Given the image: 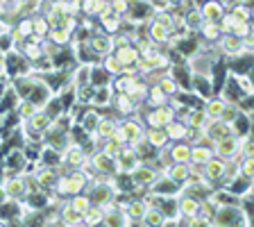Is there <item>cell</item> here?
Wrapping results in <instances>:
<instances>
[{
  "mask_svg": "<svg viewBox=\"0 0 254 227\" xmlns=\"http://www.w3.org/2000/svg\"><path fill=\"white\" fill-rule=\"evenodd\" d=\"M86 184H89V177H86L84 170L70 168L68 175L57 177V182H55L53 189L57 191L59 196H75V193H82V191L86 189Z\"/></svg>",
  "mask_w": 254,
  "mask_h": 227,
  "instance_id": "obj_1",
  "label": "cell"
},
{
  "mask_svg": "<svg viewBox=\"0 0 254 227\" xmlns=\"http://www.w3.org/2000/svg\"><path fill=\"white\" fill-rule=\"evenodd\" d=\"M138 71V75H152V73H161L164 69H168L170 66V59L166 53H161V50H152V53L143 55V57H138V62L134 64Z\"/></svg>",
  "mask_w": 254,
  "mask_h": 227,
  "instance_id": "obj_2",
  "label": "cell"
},
{
  "mask_svg": "<svg viewBox=\"0 0 254 227\" xmlns=\"http://www.w3.org/2000/svg\"><path fill=\"white\" fill-rule=\"evenodd\" d=\"M213 154L220 159H232L238 157V150H241V137L238 134H229V137H222L218 141H213Z\"/></svg>",
  "mask_w": 254,
  "mask_h": 227,
  "instance_id": "obj_3",
  "label": "cell"
},
{
  "mask_svg": "<svg viewBox=\"0 0 254 227\" xmlns=\"http://www.w3.org/2000/svg\"><path fill=\"white\" fill-rule=\"evenodd\" d=\"M177 118V111L168 105H159V107H152V111L145 114V121H148V127H166L170 121Z\"/></svg>",
  "mask_w": 254,
  "mask_h": 227,
  "instance_id": "obj_4",
  "label": "cell"
},
{
  "mask_svg": "<svg viewBox=\"0 0 254 227\" xmlns=\"http://www.w3.org/2000/svg\"><path fill=\"white\" fill-rule=\"evenodd\" d=\"M86 161H89V157H86L84 146H79V143H68V146H66V150H64V154H62L64 166H68V168H82Z\"/></svg>",
  "mask_w": 254,
  "mask_h": 227,
  "instance_id": "obj_5",
  "label": "cell"
},
{
  "mask_svg": "<svg viewBox=\"0 0 254 227\" xmlns=\"http://www.w3.org/2000/svg\"><path fill=\"white\" fill-rule=\"evenodd\" d=\"M118 127H121V132L125 134V141H127V146H136L138 141H143V134H145V127L141 125V121H136V118H129V116H125V121H118Z\"/></svg>",
  "mask_w": 254,
  "mask_h": 227,
  "instance_id": "obj_6",
  "label": "cell"
},
{
  "mask_svg": "<svg viewBox=\"0 0 254 227\" xmlns=\"http://www.w3.org/2000/svg\"><path fill=\"white\" fill-rule=\"evenodd\" d=\"M2 193H5L9 200H21V198H25L27 196L25 177H23V175H11V177H5V182H2Z\"/></svg>",
  "mask_w": 254,
  "mask_h": 227,
  "instance_id": "obj_7",
  "label": "cell"
},
{
  "mask_svg": "<svg viewBox=\"0 0 254 227\" xmlns=\"http://www.w3.org/2000/svg\"><path fill=\"white\" fill-rule=\"evenodd\" d=\"M129 175H132L134 184H136V186H145V189H152V184L159 180V173H157V170H154L152 166L143 164V161Z\"/></svg>",
  "mask_w": 254,
  "mask_h": 227,
  "instance_id": "obj_8",
  "label": "cell"
},
{
  "mask_svg": "<svg viewBox=\"0 0 254 227\" xmlns=\"http://www.w3.org/2000/svg\"><path fill=\"white\" fill-rule=\"evenodd\" d=\"M138 225H143V227H161V225H168V214H166L159 205H148V209L143 212Z\"/></svg>",
  "mask_w": 254,
  "mask_h": 227,
  "instance_id": "obj_9",
  "label": "cell"
},
{
  "mask_svg": "<svg viewBox=\"0 0 254 227\" xmlns=\"http://www.w3.org/2000/svg\"><path fill=\"white\" fill-rule=\"evenodd\" d=\"M200 170H202V175H204V180L206 182H211V184H216V182H220L222 180V170H225V159H220V157H216L213 154L206 164H202L200 166Z\"/></svg>",
  "mask_w": 254,
  "mask_h": 227,
  "instance_id": "obj_10",
  "label": "cell"
},
{
  "mask_svg": "<svg viewBox=\"0 0 254 227\" xmlns=\"http://www.w3.org/2000/svg\"><path fill=\"white\" fill-rule=\"evenodd\" d=\"M121 209H123V214H125V218H127V225H138L143 212L148 209V202L143 200V198H134V200H129L125 207H121Z\"/></svg>",
  "mask_w": 254,
  "mask_h": 227,
  "instance_id": "obj_11",
  "label": "cell"
},
{
  "mask_svg": "<svg viewBox=\"0 0 254 227\" xmlns=\"http://www.w3.org/2000/svg\"><path fill=\"white\" fill-rule=\"evenodd\" d=\"M89 161H91V168H93L95 173H100V175L118 173V168H116V159H111L109 154H105L102 150H98V152H95L93 157H89Z\"/></svg>",
  "mask_w": 254,
  "mask_h": 227,
  "instance_id": "obj_12",
  "label": "cell"
},
{
  "mask_svg": "<svg viewBox=\"0 0 254 227\" xmlns=\"http://www.w3.org/2000/svg\"><path fill=\"white\" fill-rule=\"evenodd\" d=\"M116 130H118V118L100 116L98 118V125H95V132L91 134V137H93L95 143H100V141H105V139H109Z\"/></svg>",
  "mask_w": 254,
  "mask_h": 227,
  "instance_id": "obj_13",
  "label": "cell"
},
{
  "mask_svg": "<svg viewBox=\"0 0 254 227\" xmlns=\"http://www.w3.org/2000/svg\"><path fill=\"white\" fill-rule=\"evenodd\" d=\"M89 48L98 57H105V55L114 53V37L111 34H93V37H89Z\"/></svg>",
  "mask_w": 254,
  "mask_h": 227,
  "instance_id": "obj_14",
  "label": "cell"
},
{
  "mask_svg": "<svg viewBox=\"0 0 254 227\" xmlns=\"http://www.w3.org/2000/svg\"><path fill=\"white\" fill-rule=\"evenodd\" d=\"M143 139H145V143H148L152 150H166L170 143L164 132V127H148L145 134H143Z\"/></svg>",
  "mask_w": 254,
  "mask_h": 227,
  "instance_id": "obj_15",
  "label": "cell"
},
{
  "mask_svg": "<svg viewBox=\"0 0 254 227\" xmlns=\"http://www.w3.org/2000/svg\"><path fill=\"white\" fill-rule=\"evenodd\" d=\"M148 39L152 43H157V46H168V43L173 41V32H170L166 25H161L159 21H154V18H152L150 30H148Z\"/></svg>",
  "mask_w": 254,
  "mask_h": 227,
  "instance_id": "obj_16",
  "label": "cell"
},
{
  "mask_svg": "<svg viewBox=\"0 0 254 227\" xmlns=\"http://www.w3.org/2000/svg\"><path fill=\"white\" fill-rule=\"evenodd\" d=\"M164 173H166L168 180H173L177 186H182L190 177V166L189 164H180V161H173L170 166H166L164 168Z\"/></svg>",
  "mask_w": 254,
  "mask_h": 227,
  "instance_id": "obj_17",
  "label": "cell"
},
{
  "mask_svg": "<svg viewBox=\"0 0 254 227\" xmlns=\"http://www.w3.org/2000/svg\"><path fill=\"white\" fill-rule=\"evenodd\" d=\"M53 118H50V114H48L46 111V107H43V109H39L37 114H34V116L30 118V121H25V125L30 127L32 132H48V130H50V127H53Z\"/></svg>",
  "mask_w": 254,
  "mask_h": 227,
  "instance_id": "obj_18",
  "label": "cell"
},
{
  "mask_svg": "<svg viewBox=\"0 0 254 227\" xmlns=\"http://www.w3.org/2000/svg\"><path fill=\"white\" fill-rule=\"evenodd\" d=\"M114 57H116L123 66H134V64L138 62V50H136V46L129 41V43H125V46L114 48Z\"/></svg>",
  "mask_w": 254,
  "mask_h": 227,
  "instance_id": "obj_19",
  "label": "cell"
},
{
  "mask_svg": "<svg viewBox=\"0 0 254 227\" xmlns=\"http://www.w3.org/2000/svg\"><path fill=\"white\" fill-rule=\"evenodd\" d=\"M168 154H170V161L189 164L190 161V143L189 141H173V146L168 143Z\"/></svg>",
  "mask_w": 254,
  "mask_h": 227,
  "instance_id": "obj_20",
  "label": "cell"
},
{
  "mask_svg": "<svg viewBox=\"0 0 254 227\" xmlns=\"http://www.w3.org/2000/svg\"><path fill=\"white\" fill-rule=\"evenodd\" d=\"M73 34L75 32H70V30H66V27H62V25H55V27H50V32L46 34V39L53 46H57V48H64V46H68L70 41H73Z\"/></svg>",
  "mask_w": 254,
  "mask_h": 227,
  "instance_id": "obj_21",
  "label": "cell"
},
{
  "mask_svg": "<svg viewBox=\"0 0 254 227\" xmlns=\"http://www.w3.org/2000/svg\"><path fill=\"white\" fill-rule=\"evenodd\" d=\"M213 157V148L206 143H190V164L202 166Z\"/></svg>",
  "mask_w": 254,
  "mask_h": 227,
  "instance_id": "obj_22",
  "label": "cell"
},
{
  "mask_svg": "<svg viewBox=\"0 0 254 227\" xmlns=\"http://www.w3.org/2000/svg\"><path fill=\"white\" fill-rule=\"evenodd\" d=\"M218 46H220V50L225 55H234V57H238V55H245L243 53V43H241V39H236L234 34H222L220 39H218Z\"/></svg>",
  "mask_w": 254,
  "mask_h": 227,
  "instance_id": "obj_23",
  "label": "cell"
},
{
  "mask_svg": "<svg viewBox=\"0 0 254 227\" xmlns=\"http://www.w3.org/2000/svg\"><path fill=\"white\" fill-rule=\"evenodd\" d=\"M111 105L116 107V111L121 116H132V114H136V109H138V105L127 93H116L114 100H111Z\"/></svg>",
  "mask_w": 254,
  "mask_h": 227,
  "instance_id": "obj_24",
  "label": "cell"
},
{
  "mask_svg": "<svg viewBox=\"0 0 254 227\" xmlns=\"http://www.w3.org/2000/svg\"><path fill=\"white\" fill-rule=\"evenodd\" d=\"M225 5H222L220 0H206L204 5L200 7V14L204 21H220V16L225 14Z\"/></svg>",
  "mask_w": 254,
  "mask_h": 227,
  "instance_id": "obj_25",
  "label": "cell"
},
{
  "mask_svg": "<svg viewBox=\"0 0 254 227\" xmlns=\"http://www.w3.org/2000/svg\"><path fill=\"white\" fill-rule=\"evenodd\" d=\"M166 137H168V141H186V134H189V125H186L184 121H170L168 125L164 127Z\"/></svg>",
  "mask_w": 254,
  "mask_h": 227,
  "instance_id": "obj_26",
  "label": "cell"
},
{
  "mask_svg": "<svg viewBox=\"0 0 254 227\" xmlns=\"http://www.w3.org/2000/svg\"><path fill=\"white\" fill-rule=\"evenodd\" d=\"M225 105H227V100H225V98H209V100L202 105V114H204L209 121H216V118H220Z\"/></svg>",
  "mask_w": 254,
  "mask_h": 227,
  "instance_id": "obj_27",
  "label": "cell"
},
{
  "mask_svg": "<svg viewBox=\"0 0 254 227\" xmlns=\"http://www.w3.org/2000/svg\"><path fill=\"white\" fill-rule=\"evenodd\" d=\"M102 218H105V209H102V205H95V202H91L89 209H86L84 214H82V225H100Z\"/></svg>",
  "mask_w": 254,
  "mask_h": 227,
  "instance_id": "obj_28",
  "label": "cell"
},
{
  "mask_svg": "<svg viewBox=\"0 0 254 227\" xmlns=\"http://www.w3.org/2000/svg\"><path fill=\"white\" fill-rule=\"evenodd\" d=\"M154 84H159V89L164 91L168 98H175V95H177V91H180V84L175 82V77L170 73H161L157 79H154Z\"/></svg>",
  "mask_w": 254,
  "mask_h": 227,
  "instance_id": "obj_29",
  "label": "cell"
},
{
  "mask_svg": "<svg viewBox=\"0 0 254 227\" xmlns=\"http://www.w3.org/2000/svg\"><path fill=\"white\" fill-rule=\"evenodd\" d=\"M197 30L202 32L204 41H209V43H216L218 39L222 37V32H220V25H218V21H202V25L197 27Z\"/></svg>",
  "mask_w": 254,
  "mask_h": 227,
  "instance_id": "obj_30",
  "label": "cell"
},
{
  "mask_svg": "<svg viewBox=\"0 0 254 227\" xmlns=\"http://www.w3.org/2000/svg\"><path fill=\"white\" fill-rule=\"evenodd\" d=\"M100 69L105 71L107 75H114V77H116V75L123 73V64L114 57V53H109V55H105V57H100Z\"/></svg>",
  "mask_w": 254,
  "mask_h": 227,
  "instance_id": "obj_31",
  "label": "cell"
},
{
  "mask_svg": "<svg viewBox=\"0 0 254 227\" xmlns=\"http://www.w3.org/2000/svg\"><path fill=\"white\" fill-rule=\"evenodd\" d=\"M66 205L73 209V212H77L79 216L89 209V205H91V198H89V193H75V196H70L68 198V202Z\"/></svg>",
  "mask_w": 254,
  "mask_h": 227,
  "instance_id": "obj_32",
  "label": "cell"
},
{
  "mask_svg": "<svg viewBox=\"0 0 254 227\" xmlns=\"http://www.w3.org/2000/svg\"><path fill=\"white\" fill-rule=\"evenodd\" d=\"M145 100H148V105L159 107V105H168L170 98L159 89V84H152V86H148V95H145Z\"/></svg>",
  "mask_w": 254,
  "mask_h": 227,
  "instance_id": "obj_33",
  "label": "cell"
},
{
  "mask_svg": "<svg viewBox=\"0 0 254 227\" xmlns=\"http://www.w3.org/2000/svg\"><path fill=\"white\" fill-rule=\"evenodd\" d=\"M79 2H82V16H84V18L98 16L107 5V0H79Z\"/></svg>",
  "mask_w": 254,
  "mask_h": 227,
  "instance_id": "obj_34",
  "label": "cell"
},
{
  "mask_svg": "<svg viewBox=\"0 0 254 227\" xmlns=\"http://www.w3.org/2000/svg\"><path fill=\"white\" fill-rule=\"evenodd\" d=\"M138 77H141V75H125V73L116 75V82H114V89H116V93H127V91L136 84Z\"/></svg>",
  "mask_w": 254,
  "mask_h": 227,
  "instance_id": "obj_35",
  "label": "cell"
},
{
  "mask_svg": "<svg viewBox=\"0 0 254 227\" xmlns=\"http://www.w3.org/2000/svg\"><path fill=\"white\" fill-rule=\"evenodd\" d=\"M50 32V23L43 14H34L32 16V34H37V37L46 39V34Z\"/></svg>",
  "mask_w": 254,
  "mask_h": 227,
  "instance_id": "obj_36",
  "label": "cell"
},
{
  "mask_svg": "<svg viewBox=\"0 0 254 227\" xmlns=\"http://www.w3.org/2000/svg\"><path fill=\"white\" fill-rule=\"evenodd\" d=\"M37 175V180H39V184H41V189L43 191H48V189H53L55 186V182H57V173H55L50 166H46L43 170H39V173H34Z\"/></svg>",
  "mask_w": 254,
  "mask_h": 227,
  "instance_id": "obj_37",
  "label": "cell"
},
{
  "mask_svg": "<svg viewBox=\"0 0 254 227\" xmlns=\"http://www.w3.org/2000/svg\"><path fill=\"white\" fill-rule=\"evenodd\" d=\"M39 109H43V105H37L34 100H23L21 105H18V118L25 123V121H30Z\"/></svg>",
  "mask_w": 254,
  "mask_h": 227,
  "instance_id": "obj_38",
  "label": "cell"
},
{
  "mask_svg": "<svg viewBox=\"0 0 254 227\" xmlns=\"http://www.w3.org/2000/svg\"><path fill=\"white\" fill-rule=\"evenodd\" d=\"M148 86H150V84H148V82H145V79H141V77H138V79H136V84H134L132 89L127 91V95H129V98H132V100L138 105V102H143V100H145V95H148Z\"/></svg>",
  "mask_w": 254,
  "mask_h": 227,
  "instance_id": "obj_39",
  "label": "cell"
},
{
  "mask_svg": "<svg viewBox=\"0 0 254 227\" xmlns=\"http://www.w3.org/2000/svg\"><path fill=\"white\" fill-rule=\"evenodd\" d=\"M59 223L62 225H82V216L77 212H73L68 205H64L62 212H59Z\"/></svg>",
  "mask_w": 254,
  "mask_h": 227,
  "instance_id": "obj_40",
  "label": "cell"
},
{
  "mask_svg": "<svg viewBox=\"0 0 254 227\" xmlns=\"http://www.w3.org/2000/svg\"><path fill=\"white\" fill-rule=\"evenodd\" d=\"M102 143V152H105V154H109V157L111 159H116L118 157V154H121L123 152V148H125V143H121V141H116V139H105V141H100Z\"/></svg>",
  "mask_w": 254,
  "mask_h": 227,
  "instance_id": "obj_41",
  "label": "cell"
},
{
  "mask_svg": "<svg viewBox=\"0 0 254 227\" xmlns=\"http://www.w3.org/2000/svg\"><path fill=\"white\" fill-rule=\"evenodd\" d=\"M202 14H200V9L197 7H193V9L189 11V14H184V18H182V23L186 25V30H197V27L202 25Z\"/></svg>",
  "mask_w": 254,
  "mask_h": 227,
  "instance_id": "obj_42",
  "label": "cell"
},
{
  "mask_svg": "<svg viewBox=\"0 0 254 227\" xmlns=\"http://www.w3.org/2000/svg\"><path fill=\"white\" fill-rule=\"evenodd\" d=\"M98 118H100V114H98L95 109H89L84 116H82V130H84V132H89V134H93L95 132V125H98Z\"/></svg>",
  "mask_w": 254,
  "mask_h": 227,
  "instance_id": "obj_43",
  "label": "cell"
},
{
  "mask_svg": "<svg viewBox=\"0 0 254 227\" xmlns=\"http://www.w3.org/2000/svg\"><path fill=\"white\" fill-rule=\"evenodd\" d=\"M229 11H232V16L236 21H250V14H252L250 5H241V2H234Z\"/></svg>",
  "mask_w": 254,
  "mask_h": 227,
  "instance_id": "obj_44",
  "label": "cell"
},
{
  "mask_svg": "<svg viewBox=\"0 0 254 227\" xmlns=\"http://www.w3.org/2000/svg\"><path fill=\"white\" fill-rule=\"evenodd\" d=\"M236 18L232 16V11H225V14L220 16V21H218V25H220V32L222 34H229V32L234 30V25H236Z\"/></svg>",
  "mask_w": 254,
  "mask_h": 227,
  "instance_id": "obj_45",
  "label": "cell"
},
{
  "mask_svg": "<svg viewBox=\"0 0 254 227\" xmlns=\"http://www.w3.org/2000/svg\"><path fill=\"white\" fill-rule=\"evenodd\" d=\"M229 34H234V37H236V39L252 37V27H250V21H238L236 25H234V30L229 32Z\"/></svg>",
  "mask_w": 254,
  "mask_h": 227,
  "instance_id": "obj_46",
  "label": "cell"
},
{
  "mask_svg": "<svg viewBox=\"0 0 254 227\" xmlns=\"http://www.w3.org/2000/svg\"><path fill=\"white\" fill-rule=\"evenodd\" d=\"M107 2H109V7H111V11H114V14H118V16H123V18H125L127 9H129V0H107Z\"/></svg>",
  "mask_w": 254,
  "mask_h": 227,
  "instance_id": "obj_47",
  "label": "cell"
},
{
  "mask_svg": "<svg viewBox=\"0 0 254 227\" xmlns=\"http://www.w3.org/2000/svg\"><path fill=\"white\" fill-rule=\"evenodd\" d=\"M9 75V69H7V57L0 55V79H5Z\"/></svg>",
  "mask_w": 254,
  "mask_h": 227,
  "instance_id": "obj_48",
  "label": "cell"
}]
</instances>
